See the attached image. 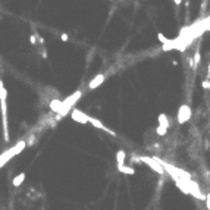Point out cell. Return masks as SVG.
<instances>
[{
  "label": "cell",
  "instance_id": "obj_19",
  "mask_svg": "<svg viewBox=\"0 0 210 210\" xmlns=\"http://www.w3.org/2000/svg\"><path fill=\"white\" fill-rule=\"evenodd\" d=\"M173 2H175V5H176V6H179L182 3V0H173Z\"/></svg>",
  "mask_w": 210,
  "mask_h": 210
},
{
  "label": "cell",
  "instance_id": "obj_20",
  "mask_svg": "<svg viewBox=\"0 0 210 210\" xmlns=\"http://www.w3.org/2000/svg\"><path fill=\"white\" fill-rule=\"evenodd\" d=\"M62 40H63V41H66V40H68V36H66V34H63V36H62Z\"/></svg>",
  "mask_w": 210,
  "mask_h": 210
},
{
  "label": "cell",
  "instance_id": "obj_14",
  "mask_svg": "<svg viewBox=\"0 0 210 210\" xmlns=\"http://www.w3.org/2000/svg\"><path fill=\"white\" fill-rule=\"evenodd\" d=\"M157 38H159V40L162 41V44H163V46H166V44H169V43H172L171 40L166 38V37L163 36V34H157Z\"/></svg>",
  "mask_w": 210,
  "mask_h": 210
},
{
  "label": "cell",
  "instance_id": "obj_11",
  "mask_svg": "<svg viewBox=\"0 0 210 210\" xmlns=\"http://www.w3.org/2000/svg\"><path fill=\"white\" fill-rule=\"evenodd\" d=\"M118 171L122 172V173H126V175H134V173H135L134 168H131V166H125V165L118 166Z\"/></svg>",
  "mask_w": 210,
  "mask_h": 210
},
{
  "label": "cell",
  "instance_id": "obj_16",
  "mask_svg": "<svg viewBox=\"0 0 210 210\" xmlns=\"http://www.w3.org/2000/svg\"><path fill=\"white\" fill-rule=\"evenodd\" d=\"M206 201H207V207H209V210H210V192H209L207 197H206Z\"/></svg>",
  "mask_w": 210,
  "mask_h": 210
},
{
  "label": "cell",
  "instance_id": "obj_9",
  "mask_svg": "<svg viewBox=\"0 0 210 210\" xmlns=\"http://www.w3.org/2000/svg\"><path fill=\"white\" fill-rule=\"evenodd\" d=\"M60 107H62V101H60V100H51V101H50V110H51V112L59 113Z\"/></svg>",
  "mask_w": 210,
  "mask_h": 210
},
{
  "label": "cell",
  "instance_id": "obj_15",
  "mask_svg": "<svg viewBox=\"0 0 210 210\" xmlns=\"http://www.w3.org/2000/svg\"><path fill=\"white\" fill-rule=\"evenodd\" d=\"M194 62H196V65L198 66V63H200V53H198V51L194 55Z\"/></svg>",
  "mask_w": 210,
  "mask_h": 210
},
{
  "label": "cell",
  "instance_id": "obj_8",
  "mask_svg": "<svg viewBox=\"0 0 210 210\" xmlns=\"http://www.w3.org/2000/svg\"><path fill=\"white\" fill-rule=\"evenodd\" d=\"M25 176H27V175H25V172H21L19 175H16V176L13 178V181H12V185H13V187H19L21 184L24 182Z\"/></svg>",
  "mask_w": 210,
  "mask_h": 210
},
{
  "label": "cell",
  "instance_id": "obj_13",
  "mask_svg": "<svg viewBox=\"0 0 210 210\" xmlns=\"http://www.w3.org/2000/svg\"><path fill=\"white\" fill-rule=\"evenodd\" d=\"M156 132H157V135H159V137H163V135H166V132H168V128L163 126V125H159V126H157V129H156Z\"/></svg>",
  "mask_w": 210,
  "mask_h": 210
},
{
  "label": "cell",
  "instance_id": "obj_1",
  "mask_svg": "<svg viewBox=\"0 0 210 210\" xmlns=\"http://www.w3.org/2000/svg\"><path fill=\"white\" fill-rule=\"evenodd\" d=\"M25 148H27V141H25V140H21V141L16 143V145H13L12 148H9V150H6L3 154H0V168H2L3 165H6L12 157L19 154L21 151H24Z\"/></svg>",
  "mask_w": 210,
  "mask_h": 210
},
{
  "label": "cell",
  "instance_id": "obj_3",
  "mask_svg": "<svg viewBox=\"0 0 210 210\" xmlns=\"http://www.w3.org/2000/svg\"><path fill=\"white\" fill-rule=\"evenodd\" d=\"M138 160L141 162V163L148 165V166H150L151 169H154L157 173H165L163 166L157 163V160H156V159H151V157H145V156H140V157H138Z\"/></svg>",
  "mask_w": 210,
  "mask_h": 210
},
{
  "label": "cell",
  "instance_id": "obj_17",
  "mask_svg": "<svg viewBox=\"0 0 210 210\" xmlns=\"http://www.w3.org/2000/svg\"><path fill=\"white\" fill-rule=\"evenodd\" d=\"M203 87H204V88H210V81H204L203 82Z\"/></svg>",
  "mask_w": 210,
  "mask_h": 210
},
{
  "label": "cell",
  "instance_id": "obj_21",
  "mask_svg": "<svg viewBox=\"0 0 210 210\" xmlns=\"http://www.w3.org/2000/svg\"><path fill=\"white\" fill-rule=\"evenodd\" d=\"M207 78H210V65H209V71H207Z\"/></svg>",
  "mask_w": 210,
  "mask_h": 210
},
{
  "label": "cell",
  "instance_id": "obj_12",
  "mask_svg": "<svg viewBox=\"0 0 210 210\" xmlns=\"http://www.w3.org/2000/svg\"><path fill=\"white\" fill-rule=\"evenodd\" d=\"M159 125H163L166 128H169V119H168V116H166L165 113H160L159 115Z\"/></svg>",
  "mask_w": 210,
  "mask_h": 210
},
{
  "label": "cell",
  "instance_id": "obj_4",
  "mask_svg": "<svg viewBox=\"0 0 210 210\" xmlns=\"http://www.w3.org/2000/svg\"><path fill=\"white\" fill-rule=\"evenodd\" d=\"M191 118V109L188 104H182V106L179 107L178 110V124H185V122H188Z\"/></svg>",
  "mask_w": 210,
  "mask_h": 210
},
{
  "label": "cell",
  "instance_id": "obj_10",
  "mask_svg": "<svg viewBox=\"0 0 210 210\" xmlns=\"http://www.w3.org/2000/svg\"><path fill=\"white\" fill-rule=\"evenodd\" d=\"M125 160H126V154H125V151H124V150H119V151L116 153V163H118V166L124 165Z\"/></svg>",
  "mask_w": 210,
  "mask_h": 210
},
{
  "label": "cell",
  "instance_id": "obj_2",
  "mask_svg": "<svg viewBox=\"0 0 210 210\" xmlns=\"http://www.w3.org/2000/svg\"><path fill=\"white\" fill-rule=\"evenodd\" d=\"M81 95H82V93L78 90V91H75V93L71 95V97H68L66 100H63V101H62V107H60V110H59V115H60V116H65L66 113L71 110V107L76 103V100H80Z\"/></svg>",
  "mask_w": 210,
  "mask_h": 210
},
{
  "label": "cell",
  "instance_id": "obj_5",
  "mask_svg": "<svg viewBox=\"0 0 210 210\" xmlns=\"http://www.w3.org/2000/svg\"><path fill=\"white\" fill-rule=\"evenodd\" d=\"M71 118H72L75 122H80V124H82V125L88 124V115H87V113H84L82 110L72 109V110H71Z\"/></svg>",
  "mask_w": 210,
  "mask_h": 210
},
{
  "label": "cell",
  "instance_id": "obj_6",
  "mask_svg": "<svg viewBox=\"0 0 210 210\" xmlns=\"http://www.w3.org/2000/svg\"><path fill=\"white\" fill-rule=\"evenodd\" d=\"M88 124H91L94 128H99V129H103L104 132H107V134H110V135H113V137H116V134H115V131H112V129H109L106 125H103V122H100L99 119H95V118H93V116H88Z\"/></svg>",
  "mask_w": 210,
  "mask_h": 210
},
{
  "label": "cell",
  "instance_id": "obj_7",
  "mask_svg": "<svg viewBox=\"0 0 210 210\" xmlns=\"http://www.w3.org/2000/svg\"><path fill=\"white\" fill-rule=\"evenodd\" d=\"M104 78H106V76H104L103 74H99V75H95V76L93 78V80L90 81V84H88V88H90V90H94V88H97V87H99L100 84H103Z\"/></svg>",
  "mask_w": 210,
  "mask_h": 210
},
{
  "label": "cell",
  "instance_id": "obj_18",
  "mask_svg": "<svg viewBox=\"0 0 210 210\" xmlns=\"http://www.w3.org/2000/svg\"><path fill=\"white\" fill-rule=\"evenodd\" d=\"M30 41H31V44H36V37L31 36V37H30Z\"/></svg>",
  "mask_w": 210,
  "mask_h": 210
}]
</instances>
